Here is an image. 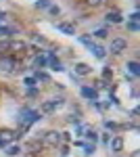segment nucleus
<instances>
[{
	"mask_svg": "<svg viewBox=\"0 0 140 157\" xmlns=\"http://www.w3.org/2000/svg\"><path fill=\"white\" fill-rule=\"evenodd\" d=\"M4 48H9V42H0V52H2Z\"/></svg>",
	"mask_w": 140,
	"mask_h": 157,
	"instance_id": "nucleus-28",
	"label": "nucleus"
},
{
	"mask_svg": "<svg viewBox=\"0 0 140 157\" xmlns=\"http://www.w3.org/2000/svg\"><path fill=\"white\" fill-rule=\"evenodd\" d=\"M25 48H27V44H25V42H21V40L9 42V50H13V52H23Z\"/></svg>",
	"mask_w": 140,
	"mask_h": 157,
	"instance_id": "nucleus-6",
	"label": "nucleus"
},
{
	"mask_svg": "<svg viewBox=\"0 0 140 157\" xmlns=\"http://www.w3.org/2000/svg\"><path fill=\"white\" fill-rule=\"evenodd\" d=\"M15 138H17V134H15V132H0V147L9 145V143L15 140Z\"/></svg>",
	"mask_w": 140,
	"mask_h": 157,
	"instance_id": "nucleus-8",
	"label": "nucleus"
},
{
	"mask_svg": "<svg viewBox=\"0 0 140 157\" xmlns=\"http://www.w3.org/2000/svg\"><path fill=\"white\" fill-rule=\"evenodd\" d=\"M82 94L86 98H92V101H96V98H98L96 90H94V88H88V86H84V88H82Z\"/></svg>",
	"mask_w": 140,
	"mask_h": 157,
	"instance_id": "nucleus-11",
	"label": "nucleus"
},
{
	"mask_svg": "<svg viewBox=\"0 0 140 157\" xmlns=\"http://www.w3.org/2000/svg\"><path fill=\"white\" fill-rule=\"evenodd\" d=\"M90 48H92V52H94V57H96V59H105V48H103V46H96V44H92V46H90Z\"/></svg>",
	"mask_w": 140,
	"mask_h": 157,
	"instance_id": "nucleus-12",
	"label": "nucleus"
},
{
	"mask_svg": "<svg viewBox=\"0 0 140 157\" xmlns=\"http://www.w3.org/2000/svg\"><path fill=\"white\" fill-rule=\"evenodd\" d=\"M94 36H96V38H105V36H107V29H105V27L96 29V32H94Z\"/></svg>",
	"mask_w": 140,
	"mask_h": 157,
	"instance_id": "nucleus-20",
	"label": "nucleus"
},
{
	"mask_svg": "<svg viewBox=\"0 0 140 157\" xmlns=\"http://www.w3.org/2000/svg\"><path fill=\"white\" fill-rule=\"evenodd\" d=\"M61 143V132H55V130H50V132L44 134V145H50V147H55Z\"/></svg>",
	"mask_w": 140,
	"mask_h": 157,
	"instance_id": "nucleus-5",
	"label": "nucleus"
},
{
	"mask_svg": "<svg viewBox=\"0 0 140 157\" xmlns=\"http://www.w3.org/2000/svg\"><path fill=\"white\" fill-rule=\"evenodd\" d=\"M36 6H38V9H46V6H48V0H38V2H36Z\"/></svg>",
	"mask_w": 140,
	"mask_h": 157,
	"instance_id": "nucleus-23",
	"label": "nucleus"
},
{
	"mask_svg": "<svg viewBox=\"0 0 140 157\" xmlns=\"http://www.w3.org/2000/svg\"><path fill=\"white\" fill-rule=\"evenodd\" d=\"M130 19H132V21H138L140 15H138V13H132V17H130Z\"/></svg>",
	"mask_w": 140,
	"mask_h": 157,
	"instance_id": "nucleus-27",
	"label": "nucleus"
},
{
	"mask_svg": "<svg viewBox=\"0 0 140 157\" xmlns=\"http://www.w3.org/2000/svg\"><path fill=\"white\" fill-rule=\"evenodd\" d=\"M57 29H59V32H63V34H67V36H73V34H75V27H73L71 23H59Z\"/></svg>",
	"mask_w": 140,
	"mask_h": 157,
	"instance_id": "nucleus-9",
	"label": "nucleus"
},
{
	"mask_svg": "<svg viewBox=\"0 0 140 157\" xmlns=\"http://www.w3.org/2000/svg\"><path fill=\"white\" fill-rule=\"evenodd\" d=\"M126 46H128V42H126L123 38H115V40L111 42V52H113V55H121V52L126 50Z\"/></svg>",
	"mask_w": 140,
	"mask_h": 157,
	"instance_id": "nucleus-4",
	"label": "nucleus"
},
{
	"mask_svg": "<svg viewBox=\"0 0 140 157\" xmlns=\"http://www.w3.org/2000/svg\"><path fill=\"white\" fill-rule=\"evenodd\" d=\"M128 29H130V32H138L140 25H138V23H130V25H128Z\"/></svg>",
	"mask_w": 140,
	"mask_h": 157,
	"instance_id": "nucleus-25",
	"label": "nucleus"
},
{
	"mask_svg": "<svg viewBox=\"0 0 140 157\" xmlns=\"http://www.w3.org/2000/svg\"><path fill=\"white\" fill-rule=\"evenodd\" d=\"M19 151H21V149H19L17 145H11V147H6V151H4V153H6V155H17Z\"/></svg>",
	"mask_w": 140,
	"mask_h": 157,
	"instance_id": "nucleus-17",
	"label": "nucleus"
},
{
	"mask_svg": "<svg viewBox=\"0 0 140 157\" xmlns=\"http://www.w3.org/2000/svg\"><path fill=\"white\" fill-rule=\"evenodd\" d=\"M38 117H40V113H38V111H32V109H25L23 113H21V117H19V121H21V126H29V124H34V121H38Z\"/></svg>",
	"mask_w": 140,
	"mask_h": 157,
	"instance_id": "nucleus-1",
	"label": "nucleus"
},
{
	"mask_svg": "<svg viewBox=\"0 0 140 157\" xmlns=\"http://www.w3.org/2000/svg\"><path fill=\"white\" fill-rule=\"evenodd\" d=\"M121 147H123V138H119V136H117V138H113V140H111V149H113V151H121Z\"/></svg>",
	"mask_w": 140,
	"mask_h": 157,
	"instance_id": "nucleus-14",
	"label": "nucleus"
},
{
	"mask_svg": "<svg viewBox=\"0 0 140 157\" xmlns=\"http://www.w3.org/2000/svg\"><path fill=\"white\" fill-rule=\"evenodd\" d=\"M86 155H92L94 153V145H86V151H84Z\"/></svg>",
	"mask_w": 140,
	"mask_h": 157,
	"instance_id": "nucleus-24",
	"label": "nucleus"
},
{
	"mask_svg": "<svg viewBox=\"0 0 140 157\" xmlns=\"http://www.w3.org/2000/svg\"><path fill=\"white\" fill-rule=\"evenodd\" d=\"M46 57H38V59H36V67H44V65H46Z\"/></svg>",
	"mask_w": 140,
	"mask_h": 157,
	"instance_id": "nucleus-19",
	"label": "nucleus"
},
{
	"mask_svg": "<svg viewBox=\"0 0 140 157\" xmlns=\"http://www.w3.org/2000/svg\"><path fill=\"white\" fill-rule=\"evenodd\" d=\"M86 136H88V138H92V140H96V134H94L92 130H88V132H86Z\"/></svg>",
	"mask_w": 140,
	"mask_h": 157,
	"instance_id": "nucleus-26",
	"label": "nucleus"
},
{
	"mask_svg": "<svg viewBox=\"0 0 140 157\" xmlns=\"http://www.w3.org/2000/svg\"><path fill=\"white\" fill-rule=\"evenodd\" d=\"M48 61H50V69H55V71H61V69H63L61 61H59L55 55H48Z\"/></svg>",
	"mask_w": 140,
	"mask_h": 157,
	"instance_id": "nucleus-10",
	"label": "nucleus"
},
{
	"mask_svg": "<svg viewBox=\"0 0 140 157\" xmlns=\"http://www.w3.org/2000/svg\"><path fill=\"white\" fill-rule=\"evenodd\" d=\"M107 0H86V4L90 6V9H98V6H103Z\"/></svg>",
	"mask_w": 140,
	"mask_h": 157,
	"instance_id": "nucleus-16",
	"label": "nucleus"
},
{
	"mask_svg": "<svg viewBox=\"0 0 140 157\" xmlns=\"http://www.w3.org/2000/svg\"><path fill=\"white\" fill-rule=\"evenodd\" d=\"M80 40H82V44H86V46H92V44H94V42H92V38H88V36H82Z\"/></svg>",
	"mask_w": 140,
	"mask_h": 157,
	"instance_id": "nucleus-21",
	"label": "nucleus"
},
{
	"mask_svg": "<svg viewBox=\"0 0 140 157\" xmlns=\"http://www.w3.org/2000/svg\"><path fill=\"white\" fill-rule=\"evenodd\" d=\"M128 69L134 73V75H140V65L136 63V61H130V63H128Z\"/></svg>",
	"mask_w": 140,
	"mask_h": 157,
	"instance_id": "nucleus-15",
	"label": "nucleus"
},
{
	"mask_svg": "<svg viewBox=\"0 0 140 157\" xmlns=\"http://www.w3.org/2000/svg\"><path fill=\"white\" fill-rule=\"evenodd\" d=\"M23 84L27 86V88H34V86H36V78H25Z\"/></svg>",
	"mask_w": 140,
	"mask_h": 157,
	"instance_id": "nucleus-18",
	"label": "nucleus"
},
{
	"mask_svg": "<svg viewBox=\"0 0 140 157\" xmlns=\"http://www.w3.org/2000/svg\"><path fill=\"white\" fill-rule=\"evenodd\" d=\"M63 105V98H50V101H46L44 105H42V113H52L55 109H59Z\"/></svg>",
	"mask_w": 140,
	"mask_h": 157,
	"instance_id": "nucleus-2",
	"label": "nucleus"
},
{
	"mask_svg": "<svg viewBox=\"0 0 140 157\" xmlns=\"http://www.w3.org/2000/svg\"><path fill=\"white\" fill-rule=\"evenodd\" d=\"M15 59L13 57H6V59H0V71L2 73H13L15 71Z\"/></svg>",
	"mask_w": 140,
	"mask_h": 157,
	"instance_id": "nucleus-3",
	"label": "nucleus"
},
{
	"mask_svg": "<svg viewBox=\"0 0 140 157\" xmlns=\"http://www.w3.org/2000/svg\"><path fill=\"white\" fill-rule=\"evenodd\" d=\"M107 21H111V23H121V15L115 13V11L107 13Z\"/></svg>",
	"mask_w": 140,
	"mask_h": 157,
	"instance_id": "nucleus-13",
	"label": "nucleus"
},
{
	"mask_svg": "<svg viewBox=\"0 0 140 157\" xmlns=\"http://www.w3.org/2000/svg\"><path fill=\"white\" fill-rule=\"evenodd\" d=\"M36 80H40V82H48L50 78H48V73H38V75H36Z\"/></svg>",
	"mask_w": 140,
	"mask_h": 157,
	"instance_id": "nucleus-22",
	"label": "nucleus"
},
{
	"mask_svg": "<svg viewBox=\"0 0 140 157\" xmlns=\"http://www.w3.org/2000/svg\"><path fill=\"white\" fill-rule=\"evenodd\" d=\"M73 71L78 73V75H88V73L92 71V67H90V65H86V63H78V65L73 67Z\"/></svg>",
	"mask_w": 140,
	"mask_h": 157,
	"instance_id": "nucleus-7",
	"label": "nucleus"
}]
</instances>
